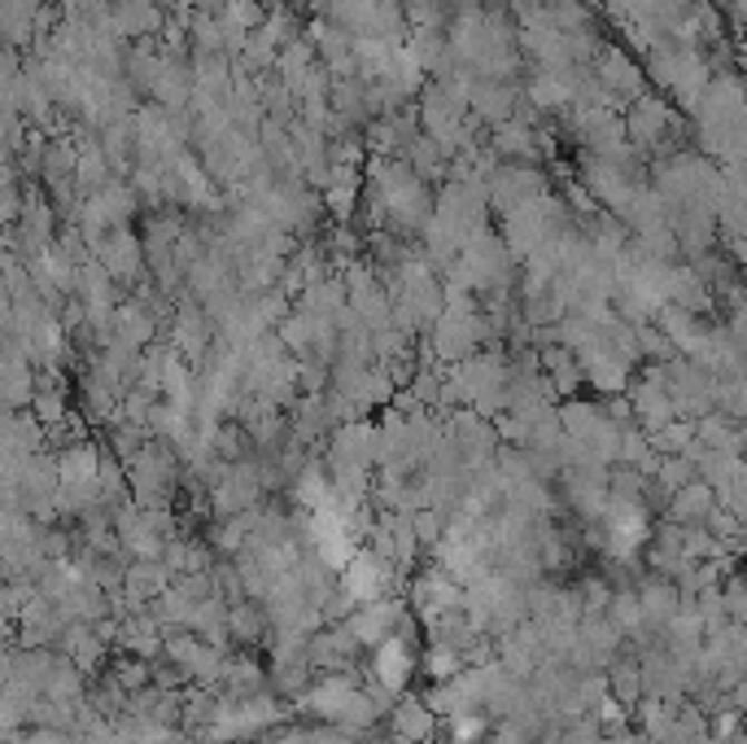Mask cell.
Segmentation results:
<instances>
[{
	"label": "cell",
	"mask_w": 747,
	"mask_h": 744,
	"mask_svg": "<svg viewBox=\"0 0 747 744\" xmlns=\"http://www.w3.org/2000/svg\"><path fill=\"white\" fill-rule=\"evenodd\" d=\"M542 197H551V185H547V176L538 167L512 163V167H499L490 176V206L499 215H512V211L529 206V202H542Z\"/></svg>",
	"instance_id": "cell-1"
},
{
	"label": "cell",
	"mask_w": 747,
	"mask_h": 744,
	"mask_svg": "<svg viewBox=\"0 0 747 744\" xmlns=\"http://www.w3.org/2000/svg\"><path fill=\"white\" fill-rule=\"evenodd\" d=\"M106 267H110V276H115L118 285H140V276H145V263H149V249H145V237L140 233H131V224L127 228H110L97 249H92Z\"/></svg>",
	"instance_id": "cell-2"
},
{
	"label": "cell",
	"mask_w": 747,
	"mask_h": 744,
	"mask_svg": "<svg viewBox=\"0 0 747 744\" xmlns=\"http://www.w3.org/2000/svg\"><path fill=\"white\" fill-rule=\"evenodd\" d=\"M350 635L363 644V648H381L385 639H394L399 630L406 626V609L399 600H372V605H358L354 614H350Z\"/></svg>",
	"instance_id": "cell-3"
},
{
	"label": "cell",
	"mask_w": 747,
	"mask_h": 744,
	"mask_svg": "<svg viewBox=\"0 0 747 744\" xmlns=\"http://www.w3.org/2000/svg\"><path fill=\"white\" fill-rule=\"evenodd\" d=\"M390 578H394V560L381 557V552H363V557H354L342 569V591L354 600V609H358V605L381 600L385 587H390Z\"/></svg>",
	"instance_id": "cell-4"
},
{
	"label": "cell",
	"mask_w": 747,
	"mask_h": 744,
	"mask_svg": "<svg viewBox=\"0 0 747 744\" xmlns=\"http://www.w3.org/2000/svg\"><path fill=\"white\" fill-rule=\"evenodd\" d=\"M594 75L603 79V88L612 92V106H621V101H642L647 97V75L630 62V53L626 49H612V45H603V53L594 58Z\"/></svg>",
	"instance_id": "cell-5"
},
{
	"label": "cell",
	"mask_w": 747,
	"mask_h": 744,
	"mask_svg": "<svg viewBox=\"0 0 747 744\" xmlns=\"http://www.w3.org/2000/svg\"><path fill=\"white\" fill-rule=\"evenodd\" d=\"M630 403H633V421H638L647 434H660L665 425L678 421V403H674V394L665 390V381H660L656 372H647L642 381H633Z\"/></svg>",
	"instance_id": "cell-6"
},
{
	"label": "cell",
	"mask_w": 747,
	"mask_h": 744,
	"mask_svg": "<svg viewBox=\"0 0 747 744\" xmlns=\"http://www.w3.org/2000/svg\"><path fill=\"white\" fill-rule=\"evenodd\" d=\"M656 329H660V333L674 342V351L687 355V360H699L704 346H708V337H712V329L699 320V311H687V307H678V303H665V307H660Z\"/></svg>",
	"instance_id": "cell-7"
},
{
	"label": "cell",
	"mask_w": 747,
	"mask_h": 744,
	"mask_svg": "<svg viewBox=\"0 0 747 744\" xmlns=\"http://www.w3.org/2000/svg\"><path fill=\"white\" fill-rule=\"evenodd\" d=\"M210 333H219V329H215L210 311L202 307V303H184V307L175 311L171 346L184 360H206V355L215 351V346H210Z\"/></svg>",
	"instance_id": "cell-8"
},
{
	"label": "cell",
	"mask_w": 747,
	"mask_h": 744,
	"mask_svg": "<svg viewBox=\"0 0 747 744\" xmlns=\"http://www.w3.org/2000/svg\"><path fill=\"white\" fill-rule=\"evenodd\" d=\"M468 110L485 124H508L512 115H520V88L512 79H481L472 84V97H468Z\"/></svg>",
	"instance_id": "cell-9"
},
{
	"label": "cell",
	"mask_w": 747,
	"mask_h": 744,
	"mask_svg": "<svg viewBox=\"0 0 747 744\" xmlns=\"http://www.w3.org/2000/svg\"><path fill=\"white\" fill-rule=\"evenodd\" d=\"M415 653H411V644H406L403 635H394V639H385L381 648H376V662H372V675H376V687H385V696H394V692H406V683L415 675Z\"/></svg>",
	"instance_id": "cell-10"
},
{
	"label": "cell",
	"mask_w": 747,
	"mask_h": 744,
	"mask_svg": "<svg viewBox=\"0 0 747 744\" xmlns=\"http://www.w3.org/2000/svg\"><path fill=\"white\" fill-rule=\"evenodd\" d=\"M490 145H494L499 158H512V163H520V167H533V163L547 154V140L538 136V127H529L524 119L499 124L494 127V136H490Z\"/></svg>",
	"instance_id": "cell-11"
},
{
	"label": "cell",
	"mask_w": 747,
	"mask_h": 744,
	"mask_svg": "<svg viewBox=\"0 0 747 744\" xmlns=\"http://www.w3.org/2000/svg\"><path fill=\"white\" fill-rule=\"evenodd\" d=\"M669 124H674L669 106H665L660 97H642V101H633L630 106L626 131H630V140H638V145L660 149V145H665V136H669Z\"/></svg>",
	"instance_id": "cell-12"
},
{
	"label": "cell",
	"mask_w": 747,
	"mask_h": 744,
	"mask_svg": "<svg viewBox=\"0 0 747 744\" xmlns=\"http://www.w3.org/2000/svg\"><path fill=\"white\" fill-rule=\"evenodd\" d=\"M524 101H529L538 115L569 110V106H573V70H569V75L533 70V75H529V84H524Z\"/></svg>",
	"instance_id": "cell-13"
},
{
	"label": "cell",
	"mask_w": 747,
	"mask_h": 744,
	"mask_svg": "<svg viewBox=\"0 0 747 744\" xmlns=\"http://www.w3.org/2000/svg\"><path fill=\"white\" fill-rule=\"evenodd\" d=\"M115 22L127 40H154L167 31L171 18L158 0H127V4H115Z\"/></svg>",
	"instance_id": "cell-14"
},
{
	"label": "cell",
	"mask_w": 747,
	"mask_h": 744,
	"mask_svg": "<svg viewBox=\"0 0 747 744\" xmlns=\"http://www.w3.org/2000/svg\"><path fill=\"white\" fill-rule=\"evenodd\" d=\"M154 337H158V315L149 311V303H118L110 342H122L131 351H149Z\"/></svg>",
	"instance_id": "cell-15"
},
{
	"label": "cell",
	"mask_w": 747,
	"mask_h": 744,
	"mask_svg": "<svg viewBox=\"0 0 747 744\" xmlns=\"http://www.w3.org/2000/svg\"><path fill=\"white\" fill-rule=\"evenodd\" d=\"M438 732V709L429 701H411L394 709V741L399 744H429Z\"/></svg>",
	"instance_id": "cell-16"
},
{
	"label": "cell",
	"mask_w": 747,
	"mask_h": 744,
	"mask_svg": "<svg viewBox=\"0 0 747 744\" xmlns=\"http://www.w3.org/2000/svg\"><path fill=\"white\" fill-rule=\"evenodd\" d=\"M403 158H406V167L415 172V176H424V180H451V154L429 136V131H415L411 140H406V149H403Z\"/></svg>",
	"instance_id": "cell-17"
},
{
	"label": "cell",
	"mask_w": 747,
	"mask_h": 744,
	"mask_svg": "<svg viewBox=\"0 0 747 744\" xmlns=\"http://www.w3.org/2000/svg\"><path fill=\"white\" fill-rule=\"evenodd\" d=\"M31 267H36V272H45V276L58 285L66 298H75V294H79V267H83V263H79L70 249L61 246V242H53V246L45 249V254H40Z\"/></svg>",
	"instance_id": "cell-18"
},
{
	"label": "cell",
	"mask_w": 747,
	"mask_h": 744,
	"mask_svg": "<svg viewBox=\"0 0 747 744\" xmlns=\"http://www.w3.org/2000/svg\"><path fill=\"white\" fill-rule=\"evenodd\" d=\"M345 303H350L345 281L342 276H328V281H320V285H306V290H302L297 311H306V315H324V320H337V311H342Z\"/></svg>",
	"instance_id": "cell-19"
},
{
	"label": "cell",
	"mask_w": 747,
	"mask_h": 744,
	"mask_svg": "<svg viewBox=\"0 0 747 744\" xmlns=\"http://www.w3.org/2000/svg\"><path fill=\"white\" fill-rule=\"evenodd\" d=\"M315 66H320V49H315V45H311V40L302 36V40H293V45H285V49H281V62H276V75L285 79V84H288V88H293V92H297V88L306 84V75H311Z\"/></svg>",
	"instance_id": "cell-20"
},
{
	"label": "cell",
	"mask_w": 747,
	"mask_h": 744,
	"mask_svg": "<svg viewBox=\"0 0 747 744\" xmlns=\"http://www.w3.org/2000/svg\"><path fill=\"white\" fill-rule=\"evenodd\" d=\"M188 40L193 53H228V36H224V18L215 9H197L188 18Z\"/></svg>",
	"instance_id": "cell-21"
},
{
	"label": "cell",
	"mask_w": 747,
	"mask_h": 744,
	"mask_svg": "<svg viewBox=\"0 0 747 744\" xmlns=\"http://www.w3.org/2000/svg\"><path fill=\"white\" fill-rule=\"evenodd\" d=\"M712 499H717V491L708 482H690L682 491H674V521H687V526L690 521H704L708 512H717Z\"/></svg>",
	"instance_id": "cell-22"
},
{
	"label": "cell",
	"mask_w": 747,
	"mask_h": 744,
	"mask_svg": "<svg viewBox=\"0 0 747 744\" xmlns=\"http://www.w3.org/2000/svg\"><path fill=\"white\" fill-rule=\"evenodd\" d=\"M101 202H106V211H110L115 228H127V224L140 215V197H136L131 180H110V185L101 188Z\"/></svg>",
	"instance_id": "cell-23"
},
{
	"label": "cell",
	"mask_w": 747,
	"mask_h": 744,
	"mask_svg": "<svg viewBox=\"0 0 747 744\" xmlns=\"http://www.w3.org/2000/svg\"><path fill=\"white\" fill-rule=\"evenodd\" d=\"M27 412H31L45 430H53V425H61V421L70 417V412H66V390H61V385H40Z\"/></svg>",
	"instance_id": "cell-24"
},
{
	"label": "cell",
	"mask_w": 747,
	"mask_h": 744,
	"mask_svg": "<svg viewBox=\"0 0 747 744\" xmlns=\"http://www.w3.org/2000/svg\"><path fill=\"white\" fill-rule=\"evenodd\" d=\"M258 31H263L276 49H285V45H293V40H302V36H306V31H302V22H297V13H293L288 4H276Z\"/></svg>",
	"instance_id": "cell-25"
},
{
	"label": "cell",
	"mask_w": 747,
	"mask_h": 744,
	"mask_svg": "<svg viewBox=\"0 0 747 744\" xmlns=\"http://www.w3.org/2000/svg\"><path fill=\"white\" fill-rule=\"evenodd\" d=\"M674 605H678V596H674L665 583H651V587L642 591V614L651 621H669L674 618Z\"/></svg>",
	"instance_id": "cell-26"
},
{
	"label": "cell",
	"mask_w": 747,
	"mask_h": 744,
	"mask_svg": "<svg viewBox=\"0 0 747 744\" xmlns=\"http://www.w3.org/2000/svg\"><path fill=\"white\" fill-rule=\"evenodd\" d=\"M451 736L455 744H476L481 736H490V723L476 709H463V714H451Z\"/></svg>",
	"instance_id": "cell-27"
},
{
	"label": "cell",
	"mask_w": 747,
	"mask_h": 744,
	"mask_svg": "<svg viewBox=\"0 0 747 744\" xmlns=\"http://www.w3.org/2000/svg\"><path fill=\"white\" fill-rule=\"evenodd\" d=\"M228 630L236 639H258V630H263V614L258 609H249V605H236L228 609Z\"/></svg>",
	"instance_id": "cell-28"
},
{
	"label": "cell",
	"mask_w": 747,
	"mask_h": 744,
	"mask_svg": "<svg viewBox=\"0 0 747 744\" xmlns=\"http://www.w3.org/2000/svg\"><path fill=\"white\" fill-rule=\"evenodd\" d=\"M490 744H529V736H524V723H520V718H512V723H499V727L490 732Z\"/></svg>",
	"instance_id": "cell-29"
},
{
	"label": "cell",
	"mask_w": 747,
	"mask_h": 744,
	"mask_svg": "<svg viewBox=\"0 0 747 744\" xmlns=\"http://www.w3.org/2000/svg\"><path fill=\"white\" fill-rule=\"evenodd\" d=\"M22 744H70V741L61 736V727H36Z\"/></svg>",
	"instance_id": "cell-30"
},
{
	"label": "cell",
	"mask_w": 747,
	"mask_h": 744,
	"mask_svg": "<svg viewBox=\"0 0 747 744\" xmlns=\"http://www.w3.org/2000/svg\"><path fill=\"white\" fill-rule=\"evenodd\" d=\"M481 4H485V9H490V13H494V9H499V4H503V0H481Z\"/></svg>",
	"instance_id": "cell-31"
},
{
	"label": "cell",
	"mask_w": 747,
	"mask_h": 744,
	"mask_svg": "<svg viewBox=\"0 0 747 744\" xmlns=\"http://www.w3.org/2000/svg\"><path fill=\"white\" fill-rule=\"evenodd\" d=\"M712 4H721V9H735V4H739V0H712Z\"/></svg>",
	"instance_id": "cell-32"
},
{
	"label": "cell",
	"mask_w": 747,
	"mask_h": 744,
	"mask_svg": "<svg viewBox=\"0 0 747 744\" xmlns=\"http://www.w3.org/2000/svg\"><path fill=\"white\" fill-rule=\"evenodd\" d=\"M110 4H127V0H110Z\"/></svg>",
	"instance_id": "cell-33"
}]
</instances>
